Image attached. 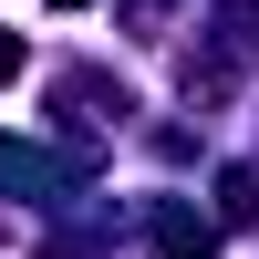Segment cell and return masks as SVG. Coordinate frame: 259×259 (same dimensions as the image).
Masks as SVG:
<instances>
[{"label": "cell", "mask_w": 259, "mask_h": 259, "mask_svg": "<svg viewBox=\"0 0 259 259\" xmlns=\"http://www.w3.org/2000/svg\"><path fill=\"white\" fill-rule=\"evenodd\" d=\"M41 177H52V166H41L31 145H11V135H0V187H41Z\"/></svg>", "instance_id": "obj_2"}, {"label": "cell", "mask_w": 259, "mask_h": 259, "mask_svg": "<svg viewBox=\"0 0 259 259\" xmlns=\"http://www.w3.org/2000/svg\"><path fill=\"white\" fill-rule=\"evenodd\" d=\"M52 11H83V0H52Z\"/></svg>", "instance_id": "obj_4"}, {"label": "cell", "mask_w": 259, "mask_h": 259, "mask_svg": "<svg viewBox=\"0 0 259 259\" xmlns=\"http://www.w3.org/2000/svg\"><path fill=\"white\" fill-rule=\"evenodd\" d=\"M156 249H166V259H218V228L187 218V207H156Z\"/></svg>", "instance_id": "obj_1"}, {"label": "cell", "mask_w": 259, "mask_h": 259, "mask_svg": "<svg viewBox=\"0 0 259 259\" xmlns=\"http://www.w3.org/2000/svg\"><path fill=\"white\" fill-rule=\"evenodd\" d=\"M0 83H21V31H0Z\"/></svg>", "instance_id": "obj_3"}]
</instances>
